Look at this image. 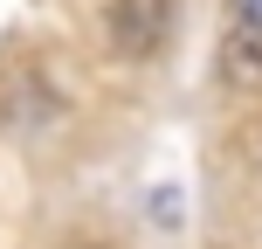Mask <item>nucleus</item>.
Returning <instances> with one entry per match:
<instances>
[{
    "instance_id": "nucleus-1",
    "label": "nucleus",
    "mask_w": 262,
    "mask_h": 249,
    "mask_svg": "<svg viewBox=\"0 0 262 249\" xmlns=\"http://www.w3.org/2000/svg\"><path fill=\"white\" fill-rule=\"evenodd\" d=\"M166 35H172V0H111L104 7V42H111V55H124V63L159 55Z\"/></svg>"
},
{
    "instance_id": "nucleus-2",
    "label": "nucleus",
    "mask_w": 262,
    "mask_h": 249,
    "mask_svg": "<svg viewBox=\"0 0 262 249\" xmlns=\"http://www.w3.org/2000/svg\"><path fill=\"white\" fill-rule=\"evenodd\" d=\"M221 69H228V83H262V42L255 35H228Z\"/></svg>"
},
{
    "instance_id": "nucleus-3",
    "label": "nucleus",
    "mask_w": 262,
    "mask_h": 249,
    "mask_svg": "<svg viewBox=\"0 0 262 249\" xmlns=\"http://www.w3.org/2000/svg\"><path fill=\"white\" fill-rule=\"evenodd\" d=\"M235 35H255L262 42V0H235Z\"/></svg>"
},
{
    "instance_id": "nucleus-4",
    "label": "nucleus",
    "mask_w": 262,
    "mask_h": 249,
    "mask_svg": "<svg viewBox=\"0 0 262 249\" xmlns=\"http://www.w3.org/2000/svg\"><path fill=\"white\" fill-rule=\"evenodd\" d=\"M62 249H118V242H104V236H69Z\"/></svg>"
}]
</instances>
